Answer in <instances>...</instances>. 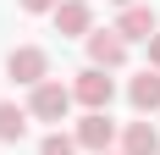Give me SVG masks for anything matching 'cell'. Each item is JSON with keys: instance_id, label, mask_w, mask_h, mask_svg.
Wrapping results in <instances>:
<instances>
[{"instance_id": "obj_13", "label": "cell", "mask_w": 160, "mask_h": 155, "mask_svg": "<svg viewBox=\"0 0 160 155\" xmlns=\"http://www.w3.org/2000/svg\"><path fill=\"white\" fill-rule=\"evenodd\" d=\"M144 45H149V67H155V72H160V33H149Z\"/></svg>"}, {"instance_id": "obj_14", "label": "cell", "mask_w": 160, "mask_h": 155, "mask_svg": "<svg viewBox=\"0 0 160 155\" xmlns=\"http://www.w3.org/2000/svg\"><path fill=\"white\" fill-rule=\"evenodd\" d=\"M111 6H138V0H111Z\"/></svg>"}, {"instance_id": "obj_8", "label": "cell", "mask_w": 160, "mask_h": 155, "mask_svg": "<svg viewBox=\"0 0 160 155\" xmlns=\"http://www.w3.org/2000/svg\"><path fill=\"white\" fill-rule=\"evenodd\" d=\"M127 100H132L138 116H155V111H160V72H155V67H144V72L127 83Z\"/></svg>"}, {"instance_id": "obj_12", "label": "cell", "mask_w": 160, "mask_h": 155, "mask_svg": "<svg viewBox=\"0 0 160 155\" xmlns=\"http://www.w3.org/2000/svg\"><path fill=\"white\" fill-rule=\"evenodd\" d=\"M17 6H22V11H55L61 0H17Z\"/></svg>"}, {"instance_id": "obj_3", "label": "cell", "mask_w": 160, "mask_h": 155, "mask_svg": "<svg viewBox=\"0 0 160 155\" xmlns=\"http://www.w3.org/2000/svg\"><path fill=\"white\" fill-rule=\"evenodd\" d=\"M6 78L22 83V89H33V83H44V78H50V56H44L39 45H17L11 56H6Z\"/></svg>"}, {"instance_id": "obj_7", "label": "cell", "mask_w": 160, "mask_h": 155, "mask_svg": "<svg viewBox=\"0 0 160 155\" xmlns=\"http://www.w3.org/2000/svg\"><path fill=\"white\" fill-rule=\"evenodd\" d=\"M111 28L132 45V39H149V33H160V17L149 11V6H122V17H116Z\"/></svg>"}, {"instance_id": "obj_9", "label": "cell", "mask_w": 160, "mask_h": 155, "mask_svg": "<svg viewBox=\"0 0 160 155\" xmlns=\"http://www.w3.org/2000/svg\"><path fill=\"white\" fill-rule=\"evenodd\" d=\"M122 155H160V133L149 116H138V122L122 127Z\"/></svg>"}, {"instance_id": "obj_4", "label": "cell", "mask_w": 160, "mask_h": 155, "mask_svg": "<svg viewBox=\"0 0 160 155\" xmlns=\"http://www.w3.org/2000/svg\"><path fill=\"white\" fill-rule=\"evenodd\" d=\"M72 139H78V150H88V155H105L116 139H122V133H116V122L105 116V111H88V116L72 127Z\"/></svg>"}, {"instance_id": "obj_10", "label": "cell", "mask_w": 160, "mask_h": 155, "mask_svg": "<svg viewBox=\"0 0 160 155\" xmlns=\"http://www.w3.org/2000/svg\"><path fill=\"white\" fill-rule=\"evenodd\" d=\"M28 133V105H11V100H0V144H17Z\"/></svg>"}, {"instance_id": "obj_5", "label": "cell", "mask_w": 160, "mask_h": 155, "mask_svg": "<svg viewBox=\"0 0 160 155\" xmlns=\"http://www.w3.org/2000/svg\"><path fill=\"white\" fill-rule=\"evenodd\" d=\"M83 45H88V67H105V72H116V67L127 61V39H122L116 28H94Z\"/></svg>"}, {"instance_id": "obj_11", "label": "cell", "mask_w": 160, "mask_h": 155, "mask_svg": "<svg viewBox=\"0 0 160 155\" xmlns=\"http://www.w3.org/2000/svg\"><path fill=\"white\" fill-rule=\"evenodd\" d=\"M39 155H78V139L55 127V133H44V144H39Z\"/></svg>"}, {"instance_id": "obj_6", "label": "cell", "mask_w": 160, "mask_h": 155, "mask_svg": "<svg viewBox=\"0 0 160 155\" xmlns=\"http://www.w3.org/2000/svg\"><path fill=\"white\" fill-rule=\"evenodd\" d=\"M50 17H55V33L61 39H88L94 33V6L88 0H61Z\"/></svg>"}, {"instance_id": "obj_15", "label": "cell", "mask_w": 160, "mask_h": 155, "mask_svg": "<svg viewBox=\"0 0 160 155\" xmlns=\"http://www.w3.org/2000/svg\"><path fill=\"white\" fill-rule=\"evenodd\" d=\"M105 155H111V150H105Z\"/></svg>"}, {"instance_id": "obj_1", "label": "cell", "mask_w": 160, "mask_h": 155, "mask_svg": "<svg viewBox=\"0 0 160 155\" xmlns=\"http://www.w3.org/2000/svg\"><path fill=\"white\" fill-rule=\"evenodd\" d=\"M66 111H72V83H55V78L33 83L28 116H39V122H66Z\"/></svg>"}, {"instance_id": "obj_2", "label": "cell", "mask_w": 160, "mask_h": 155, "mask_svg": "<svg viewBox=\"0 0 160 155\" xmlns=\"http://www.w3.org/2000/svg\"><path fill=\"white\" fill-rule=\"evenodd\" d=\"M72 100H78V105H88V111H111L116 78L105 72V67H83V72L72 78Z\"/></svg>"}]
</instances>
